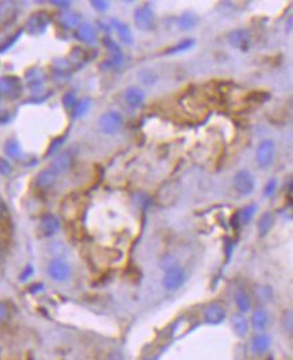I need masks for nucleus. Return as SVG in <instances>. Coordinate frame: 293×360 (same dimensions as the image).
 Segmentation results:
<instances>
[{
  "mask_svg": "<svg viewBox=\"0 0 293 360\" xmlns=\"http://www.w3.org/2000/svg\"><path fill=\"white\" fill-rule=\"evenodd\" d=\"M49 23H50V16L48 12L38 11V12L30 15L29 19L26 20V24H24V30L30 35H41L46 31Z\"/></svg>",
  "mask_w": 293,
  "mask_h": 360,
  "instance_id": "f257e3e1",
  "label": "nucleus"
},
{
  "mask_svg": "<svg viewBox=\"0 0 293 360\" xmlns=\"http://www.w3.org/2000/svg\"><path fill=\"white\" fill-rule=\"evenodd\" d=\"M123 126V118L116 111H107L99 118V127L106 134H116Z\"/></svg>",
  "mask_w": 293,
  "mask_h": 360,
  "instance_id": "f03ea898",
  "label": "nucleus"
},
{
  "mask_svg": "<svg viewBox=\"0 0 293 360\" xmlns=\"http://www.w3.org/2000/svg\"><path fill=\"white\" fill-rule=\"evenodd\" d=\"M23 92V84L19 77L3 76L0 77V96L3 95L8 99H18Z\"/></svg>",
  "mask_w": 293,
  "mask_h": 360,
  "instance_id": "7ed1b4c3",
  "label": "nucleus"
},
{
  "mask_svg": "<svg viewBox=\"0 0 293 360\" xmlns=\"http://www.w3.org/2000/svg\"><path fill=\"white\" fill-rule=\"evenodd\" d=\"M276 156V144L273 139H265L258 146L255 152V159L261 168H266L273 163Z\"/></svg>",
  "mask_w": 293,
  "mask_h": 360,
  "instance_id": "20e7f679",
  "label": "nucleus"
},
{
  "mask_svg": "<svg viewBox=\"0 0 293 360\" xmlns=\"http://www.w3.org/2000/svg\"><path fill=\"white\" fill-rule=\"evenodd\" d=\"M134 22L138 29L150 31L155 27V15L149 5H141L134 12Z\"/></svg>",
  "mask_w": 293,
  "mask_h": 360,
  "instance_id": "39448f33",
  "label": "nucleus"
},
{
  "mask_svg": "<svg viewBox=\"0 0 293 360\" xmlns=\"http://www.w3.org/2000/svg\"><path fill=\"white\" fill-rule=\"evenodd\" d=\"M234 187L240 195H249L255 188L254 176L247 169H242L239 172H236L234 178Z\"/></svg>",
  "mask_w": 293,
  "mask_h": 360,
  "instance_id": "423d86ee",
  "label": "nucleus"
},
{
  "mask_svg": "<svg viewBox=\"0 0 293 360\" xmlns=\"http://www.w3.org/2000/svg\"><path fill=\"white\" fill-rule=\"evenodd\" d=\"M185 282H187V272L177 267L165 274L162 279V286L168 291H176L180 287H183Z\"/></svg>",
  "mask_w": 293,
  "mask_h": 360,
  "instance_id": "0eeeda50",
  "label": "nucleus"
},
{
  "mask_svg": "<svg viewBox=\"0 0 293 360\" xmlns=\"http://www.w3.org/2000/svg\"><path fill=\"white\" fill-rule=\"evenodd\" d=\"M48 274L56 282H65L71 276V265L63 259H54L49 263Z\"/></svg>",
  "mask_w": 293,
  "mask_h": 360,
  "instance_id": "6e6552de",
  "label": "nucleus"
},
{
  "mask_svg": "<svg viewBox=\"0 0 293 360\" xmlns=\"http://www.w3.org/2000/svg\"><path fill=\"white\" fill-rule=\"evenodd\" d=\"M250 42H251V35L245 29H236L228 34V43L239 50H247Z\"/></svg>",
  "mask_w": 293,
  "mask_h": 360,
  "instance_id": "1a4fd4ad",
  "label": "nucleus"
},
{
  "mask_svg": "<svg viewBox=\"0 0 293 360\" xmlns=\"http://www.w3.org/2000/svg\"><path fill=\"white\" fill-rule=\"evenodd\" d=\"M204 320L210 325H219L226 320V310L219 303H212L204 310Z\"/></svg>",
  "mask_w": 293,
  "mask_h": 360,
  "instance_id": "9d476101",
  "label": "nucleus"
},
{
  "mask_svg": "<svg viewBox=\"0 0 293 360\" xmlns=\"http://www.w3.org/2000/svg\"><path fill=\"white\" fill-rule=\"evenodd\" d=\"M57 178L58 173L52 167H49V168L39 171L37 179H35V184L41 190H49L50 187H53L54 183L57 182Z\"/></svg>",
  "mask_w": 293,
  "mask_h": 360,
  "instance_id": "9b49d317",
  "label": "nucleus"
},
{
  "mask_svg": "<svg viewBox=\"0 0 293 360\" xmlns=\"http://www.w3.org/2000/svg\"><path fill=\"white\" fill-rule=\"evenodd\" d=\"M73 164V154L71 150H64L61 153H57V156L54 157L53 163H52V168L58 173H65L69 171V168L72 167Z\"/></svg>",
  "mask_w": 293,
  "mask_h": 360,
  "instance_id": "f8f14e48",
  "label": "nucleus"
},
{
  "mask_svg": "<svg viewBox=\"0 0 293 360\" xmlns=\"http://www.w3.org/2000/svg\"><path fill=\"white\" fill-rule=\"evenodd\" d=\"M26 84L33 92H39L45 86V75L38 68H31L26 72Z\"/></svg>",
  "mask_w": 293,
  "mask_h": 360,
  "instance_id": "ddd939ff",
  "label": "nucleus"
},
{
  "mask_svg": "<svg viewBox=\"0 0 293 360\" xmlns=\"http://www.w3.org/2000/svg\"><path fill=\"white\" fill-rule=\"evenodd\" d=\"M76 38L80 39L82 43L95 45L97 42L96 29L91 23H81L76 29Z\"/></svg>",
  "mask_w": 293,
  "mask_h": 360,
  "instance_id": "4468645a",
  "label": "nucleus"
},
{
  "mask_svg": "<svg viewBox=\"0 0 293 360\" xmlns=\"http://www.w3.org/2000/svg\"><path fill=\"white\" fill-rule=\"evenodd\" d=\"M16 16H18V5L15 1H1L0 3V23H11L16 19Z\"/></svg>",
  "mask_w": 293,
  "mask_h": 360,
  "instance_id": "2eb2a0df",
  "label": "nucleus"
},
{
  "mask_svg": "<svg viewBox=\"0 0 293 360\" xmlns=\"http://www.w3.org/2000/svg\"><path fill=\"white\" fill-rule=\"evenodd\" d=\"M145 98H146L145 91H142L141 88H137V87H130L125 92V102L131 109H138L140 106H142Z\"/></svg>",
  "mask_w": 293,
  "mask_h": 360,
  "instance_id": "dca6fc26",
  "label": "nucleus"
},
{
  "mask_svg": "<svg viewBox=\"0 0 293 360\" xmlns=\"http://www.w3.org/2000/svg\"><path fill=\"white\" fill-rule=\"evenodd\" d=\"M41 231L48 237L56 235L60 231V220L53 214H45L41 218Z\"/></svg>",
  "mask_w": 293,
  "mask_h": 360,
  "instance_id": "f3484780",
  "label": "nucleus"
},
{
  "mask_svg": "<svg viewBox=\"0 0 293 360\" xmlns=\"http://www.w3.org/2000/svg\"><path fill=\"white\" fill-rule=\"evenodd\" d=\"M111 26L115 29L116 34L119 35V38L122 42L126 43V45H131V43L134 42L131 30L127 24L123 23V22H120V20L118 19H111Z\"/></svg>",
  "mask_w": 293,
  "mask_h": 360,
  "instance_id": "a211bd4d",
  "label": "nucleus"
},
{
  "mask_svg": "<svg viewBox=\"0 0 293 360\" xmlns=\"http://www.w3.org/2000/svg\"><path fill=\"white\" fill-rule=\"evenodd\" d=\"M58 23L67 30L77 29L81 24V16L76 12H63L58 16Z\"/></svg>",
  "mask_w": 293,
  "mask_h": 360,
  "instance_id": "6ab92c4d",
  "label": "nucleus"
},
{
  "mask_svg": "<svg viewBox=\"0 0 293 360\" xmlns=\"http://www.w3.org/2000/svg\"><path fill=\"white\" fill-rule=\"evenodd\" d=\"M231 324L234 328V332L239 337H245L249 332V321L245 317L243 313H235L232 317H231Z\"/></svg>",
  "mask_w": 293,
  "mask_h": 360,
  "instance_id": "aec40b11",
  "label": "nucleus"
},
{
  "mask_svg": "<svg viewBox=\"0 0 293 360\" xmlns=\"http://www.w3.org/2000/svg\"><path fill=\"white\" fill-rule=\"evenodd\" d=\"M270 346H272V339H270L269 335H265V333L257 335L251 341V347H253V351L255 354H265L266 351L269 350Z\"/></svg>",
  "mask_w": 293,
  "mask_h": 360,
  "instance_id": "412c9836",
  "label": "nucleus"
},
{
  "mask_svg": "<svg viewBox=\"0 0 293 360\" xmlns=\"http://www.w3.org/2000/svg\"><path fill=\"white\" fill-rule=\"evenodd\" d=\"M251 324L257 331H264L269 324V314L265 309H257L251 316Z\"/></svg>",
  "mask_w": 293,
  "mask_h": 360,
  "instance_id": "4be33fe9",
  "label": "nucleus"
},
{
  "mask_svg": "<svg viewBox=\"0 0 293 360\" xmlns=\"http://www.w3.org/2000/svg\"><path fill=\"white\" fill-rule=\"evenodd\" d=\"M274 214L273 213H264L262 216H261V218L258 220V224H257V229H258V233H260V236H265V235H268L270 232V229L273 228L274 225Z\"/></svg>",
  "mask_w": 293,
  "mask_h": 360,
  "instance_id": "5701e85b",
  "label": "nucleus"
},
{
  "mask_svg": "<svg viewBox=\"0 0 293 360\" xmlns=\"http://www.w3.org/2000/svg\"><path fill=\"white\" fill-rule=\"evenodd\" d=\"M197 22H199L197 15H195L193 12H184V14L178 18V27L183 30V31H187V30L196 27Z\"/></svg>",
  "mask_w": 293,
  "mask_h": 360,
  "instance_id": "b1692460",
  "label": "nucleus"
},
{
  "mask_svg": "<svg viewBox=\"0 0 293 360\" xmlns=\"http://www.w3.org/2000/svg\"><path fill=\"white\" fill-rule=\"evenodd\" d=\"M235 303L236 306H238V310L239 313H247L251 309V299L250 297L247 295L246 291L243 290H239V291H236L235 294Z\"/></svg>",
  "mask_w": 293,
  "mask_h": 360,
  "instance_id": "393cba45",
  "label": "nucleus"
},
{
  "mask_svg": "<svg viewBox=\"0 0 293 360\" xmlns=\"http://www.w3.org/2000/svg\"><path fill=\"white\" fill-rule=\"evenodd\" d=\"M4 152L11 159H19L20 153H22L20 145L18 144V141H15V139H8V141L5 142Z\"/></svg>",
  "mask_w": 293,
  "mask_h": 360,
  "instance_id": "a878e982",
  "label": "nucleus"
},
{
  "mask_svg": "<svg viewBox=\"0 0 293 360\" xmlns=\"http://www.w3.org/2000/svg\"><path fill=\"white\" fill-rule=\"evenodd\" d=\"M255 210H257V206H255V205H247L246 207H243V209L236 214L240 224H243V225L249 224V222L251 221V218L254 217Z\"/></svg>",
  "mask_w": 293,
  "mask_h": 360,
  "instance_id": "bb28decb",
  "label": "nucleus"
},
{
  "mask_svg": "<svg viewBox=\"0 0 293 360\" xmlns=\"http://www.w3.org/2000/svg\"><path fill=\"white\" fill-rule=\"evenodd\" d=\"M138 79L141 80V83H144L146 86H151L154 83H157L158 80V75L151 71V69H142L138 73Z\"/></svg>",
  "mask_w": 293,
  "mask_h": 360,
  "instance_id": "cd10ccee",
  "label": "nucleus"
},
{
  "mask_svg": "<svg viewBox=\"0 0 293 360\" xmlns=\"http://www.w3.org/2000/svg\"><path fill=\"white\" fill-rule=\"evenodd\" d=\"M193 45H195V39H192V38L184 39V41H181V42L176 43V45L172 46V48H169L168 50H166V53H169V54L181 53V52H185V50H188V49L192 48Z\"/></svg>",
  "mask_w": 293,
  "mask_h": 360,
  "instance_id": "c85d7f7f",
  "label": "nucleus"
},
{
  "mask_svg": "<svg viewBox=\"0 0 293 360\" xmlns=\"http://www.w3.org/2000/svg\"><path fill=\"white\" fill-rule=\"evenodd\" d=\"M91 107V101L89 99H81V101H77L76 106L73 107V117L74 118H80V117L85 116L87 111Z\"/></svg>",
  "mask_w": 293,
  "mask_h": 360,
  "instance_id": "c756f323",
  "label": "nucleus"
},
{
  "mask_svg": "<svg viewBox=\"0 0 293 360\" xmlns=\"http://www.w3.org/2000/svg\"><path fill=\"white\" fill-rule=\"evenodd\" d=\"M178 267V260L172 256V254H168V256H165L162 260H161V268L165 271V272H168V271H172V269L177 268Z\"/></svg>",
  "mask_w": 293,
  "mask_h": 360,
  "instance_id": "7c9ffc66",
  "label": "nucleus"
},
{
  "mask_svg": "<svg viewBox=\"0 0 293 360\" xmlns=\"http://www.w3.org/2000/svg\"><path fill=\"white\" fill-rule=\"evenodd\" d=\"M85 53H84V50H81V49H73L72 50V53H71V63L73 64V65H82V63H84V60H85Z\"/></svg>",
  "mask_w": 293,
  "mask_h": 360,
  "instance_id": "2f4dec72",
  "label": "nucleus"
},
{
  "mask_svg": "<svg viewBox=\"0 0 293 360\" xmlns=\"http://www.w3.org/2000/svg\"><path fill=\"white\" fill-rule=\"evenodd\" d=\"M22 33H23V29L18 30V33H15L12 37H10V38L7 39V41H4V42L1 43V45H0V53H4L5 50H8V49H10L11 46H12V45L18 41V39H19L20 34Z\"/></svg>",
  "mask_w": 293,
  "mask_h": 360,
  "instance_id": "473e14b6",
  "label": "nucleus"
},
{
  "mask_svg": "<svg viewBox=\"0 0 293 360\" xmlns=\"http://www.w3.org/2000/svg\"><path fill=\"white\" fill-rule=\"evenodd\" d=\"M63 103H64V106L67 107V109H73V107L76 106V103H77L76 94H74L73 91L67 92L63 98Z\"/></svg>",
  "mask_w": 293,
  "mask_h": 360,
  "instance_id": "72a5a7b5",
  "label": "nucleus"
},
{
  "mask_svg": "<svg viewBox=\"0 0 293 360\" xmlns=\"http://www.w3.org/2000/svg\"><path fill=\"white\" fill-rule=\"evenodd\" d=\"M276 188H277V180H276V179H270L269 182H268V184H266L264 188L265 197H270V195H273V192L276 191Z\"/></svg>",
  "mask_w": 293,
  "mask_h": 360,
  "instance_id": "f704fd0d",
  "label": "nucleus"
},
{
  "mask_svg": "<svg viewBox=\"0 0 293 360\" xmlns=\"http://www.w3.org/2000/svg\"><path fill=\"white\" fill-rule=\"evenodd\" d=\"M64 139H65V137H58V138L54 139L53 142H52V145H50V148L48 149V156H52V154L57 152L58 148L63 145Z\"/></svg>",
  "mask_w": 293,
  "mask_h": 360,
  "instance_id": "c9c22d12",
  "label": "nucleus"
},
{
  "mask_svg": "<svg viewBox=\"0 0 293 360\" xmlns=\"http://www.w3.org/2000/svg\"><path fill=\"white\" fill-rule=\"evenodd\" d=\"M91 4L93 8H96L97 11H101V12H104L110 8V3L108 1H100V0H93L91 1Z\"/></svg>",
  "mask_w": 293,
  "mask_h": 360,
  "instance_id": "e433bc0d",
  "label": "nucleus"
},
{
  "mask_svg": "<svg viewBox=\"0 0 293 360\" xmlns=\"http://www.w3.org/2000/svg\"><path fill=\"white\" fill-rule=\"evenodd\" d=\"M11 172L10 163L4 159H0V173L1 175H8Z\"/></svg>",
  "mask_w": 293,
  "mask_h": 360,
  "instance_id": "4c0bfd02",
  "label": "nucleus"
},
{
  "mask_svg": "<svg viewBox=\"0 0 293 360\" xmlns=\"http://www.w3.org/2000/svg\"><path fill=\"white\" fill-rule=\"evenodd\" d=\"M268 286H264V287H260L258 288V297L262 298V299H265V301H269V299H272V294H266V290H268Z\"/></svg>",
  "mask_w": 293,
  "mask_h": 360,
  "instance_id": "58836bf2",
  "label": "nucleus"
},
{
  "mask_svg": "<svg viewBox=\"0 0 293 360\" xmlns=\"http://www.w3.org/2000/svg\"><path fill=\"white\" fill-rule=\"evenodd\" d=\"M7 306H5L4 303L0 302V322H3L7 317Z\"/></svg>",
  "mask_w": 293,
  "mask_h": 360,
  "instance_id": "ea45409f",
  "label": "nucleus"
},
{
  "mask_svg": "<svg viewBox=\"0 0 293 360\" xmlns=\"http://www.w3.org/2000/svg\"><path fill=\"white\" fill-rule=\"evenodd\" d=\"M54 5H58V7H63V8H68L71 5V1H52Z\"/></svg>",
  "mask_w": 293,
  "mask_h": 360,
  "instance_id": "a19ab883",
  "label": "nucleus"
},
{
  "mask_svg": "<svg viewBox=\"0 0 293 360\" xmlns=\"http://www.w3.org/2000/svg\"><path fill=\"white\" fill-rule=\"evenodd\" d=\"M5 214V205L3 203V201L0 199V221L3 220V217H4Z\"/></svg>",
  "mask_w": 293,
  "mask_h": 360,
  "instance_id": "79ce46f5",
  "label": "nucleus"
},
{
  "mask_svg": "<svg viewBox=\"0 0 293 360\" xmlns=\"http://www.w3.org/2000/svg\"><path fill=\"white\" fill-rule=\"evenodd\" d=\"M30 272H33V267H31V265H29V267H27V269L24 271V274H26V275H23V276H20V279H26V276L29 278L30 275H31V274H30Z\"/></svg>",
  "mask_w": 293,
  "mask_h": 360,
  "instance_id": "37998d69",
  "label": "nucleus"
},
{
  "mask_svg": "<svg viewBox=\"0 0 293 360\" xmlns=\"http://www.w3.org/2000/svg\"><path fill=\"white\" fill-rule=\"evenodd\" d=\"M0 256H1V245H0Z\"/></svg>",
  "mask_w": 293,
  "mask_h": 360,
  "instance_id": "c03bdc74",
  "label": "nucleus"
},
{
  "mask_svg": "<svg viewBox=\"0 0 293 360\" xmlns=\"http://www.w3.org/2000/svg\"><path fill=\"white\" fill-rule=\"evenodd\" d=\"M146 360H153V359H146Z\"/></svg>",
  "mask_w": 293,
  "mask_h": 360,
  "instance_id": "a18cd8bd",
  "label": "nucleus"
}]
</instances>
